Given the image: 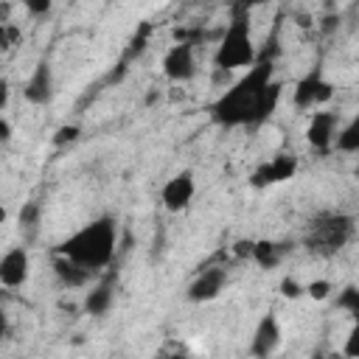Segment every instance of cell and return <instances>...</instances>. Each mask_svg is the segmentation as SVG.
<instances>
[{"label":"cell","mask_w":359,"mask_h":359,"mask_svg":"<svg viewBox=\"0 0 359 359\" xmlns=\"http://www.w3.org/2000/svg\"><path fill=\"white\" fill-rule=\"evenodd\" d=\"M56 95V84H53V67L48 59H39L31 70V76L22 84V98L31 107H48Z\"/></svg>","instance_id":"9c48e42d"},{"label":"cell","mask_w":359,"mask_h":359,"mask_svg":"<svg viewBox=\"0 0 359 359\" xmlns=\"http://www.w3.org/2000/svg\"><path fill=\"white\" fill-rule=\"evenodd\" d=\"M278 289H280V294H283L286 300H300V297L306 294V286H303L297 278H292V275H286V278L278 283Z\"/></svg>","instance_id":"d6986e66"},{"label":"cell","mask_w":359,"mask_h":359,"mask_svg":"<svg viewBox=\"0 0 359 359\" xmlns=\"http://www.w3.org/2000/svg\"><path fill=\"white\" fill-rule=\"evenodd\" d=\"M331 292H334V286H331V280H325V278H317V280L306 283V294H309L311 300H325V297H331Z\"/></svg>","instance_id":"7402d4cb"},{"label":"cell","mask_w":359,"mask_h":359,"mask_svg":"<svg viewBox=\"0 0 359 359\" xmlns=\"http://www.w3.org/2000/svg\"><path fill=\"white\" fill-rule=\"evenodd\" d=\"M337 137V115L328 109H314L306 126V143L314 151H328Z\"/></svg>","instance_id":"8fae6325"},{"label":"cell","mask_w":359,"mask_h":359,"mask_svg":"<svg viewBox=\"0 0 359 359\" xmlns=\"http://www.w3.org/2000/svg\"><path fill=\"white\" fill-rule=\"evenodd\" d=\"M227 283V272L222 266H208L202 269L191 283H188V300L191 303H208V300H216L222 294Z\"/></svg>","instance_id":"4fadbf2b"},{"label":"cell","mask_w":359,"mask_h":359,"mask_svg":"<svg viewBox=\"0 0 359 359\" xmlns=\"http://www.w3.org/2000/svg\"><path fill=\"white\" fill-rule=\"evenodd\" d=\"M20 39H22V31H20L14 22H3V25H0V45H3L6 53H8Z\"/></svg>","instance_id":"ffe728a7"},{"label":"cell","mask_w":359,"mask_h":359,"mask_svg":"<svg viewBox=\"0 0 359 359\" xmlns=\"http://www.w3.org/2000/svg\"><path fill=\"white\" fill-rule=\"evenodd\" d=\"M286 252H289V244H286V241L255 238V244H252V258H250V261H255L261 269H275V266L283 261Z\"/></svg>","instance_id":"9a60e30c"},{"label":"cell","mask_w":359,"mask_h":359,"mask_svg":"<svg viewBox=\"0 0 359 359\" xmlns=\"http://www.w3.org/2000/svg\"><path fill=\"white\" fill-rule=\"evenodd\" d=\"M163 76L174 84H185L196 76V53H194V42H174L165 53H163Z\"/></svg>","instance_id":"52a82bcc"},{"label":"cell","mask_w":359,"mask_h":359,"mask_svg":"<svg viewBox=\"0 0 359 359\" xmlns=\"http://www.w3.org/2000/svg\"><path fill=\"white\" fill-rule=\"evenodd\" d=\"M258 62V48L252 39V11L230 6L227 28L213 50V67L219 70H247Z\"/></svg>","instance_id":"277c9868"},{"label":"cell","mask_w":359,"mask_h":359,"mask_svg":"<svg viewBox=\"0 0 359 359\" xmlns=\"http://www.w3.org/2000/svg\"><path fill=\"white\" fill-rule=\"evenodd\" d=\"M264 3H269V0H233V6H241V8H258V6H264Z\"/></svg>","instance_id":"f1b7e54d"},{"label":"cell","mask_w":359,"mask_h":359,"mask_svg":"<svg viewBox=\"0 0 359 359\" xmlns=\"http://www.w3.org/2000/svg\"><path fill=\"white\" fill-rule=\"evenodd\" d=\"M337 28H339V14H337V11L325 14V17H323V22H320V31H323V34H334Z\"/></svg>","instance_id":"4316f807"},{"label":"cell","mask_w":359,"mask_h":359,"mask_svg":"<svg viewBox=\"0 0 359 359\" xmlns=\"http://www.w3.org/2000/svg\"><path fill=\"white\" fill-rule=\"evenodd\" d=\"M342 353L351 356V359H359V323L351 325V331H348V337L342 342Z\"/></svg>","instance_id":"603a6c76"},{"label":"cell","mask_w":359,"mask_h":359,"mask_svg":"<svg viewBox=\"0 0 359 359\" xmlns=\"http://www.w3.org/2000/svg\"><path fill=\"white\" fill-rule=\"evenodd\" d=\"M283 95V84L275 79V59L272 53H261L252 67L244 70L213 104L210 121L222 129L236 126H261L266 118L275 115Z\"/></svg>","instance_id":"6da1fadb"},{"label":"cell","mask_w":359,"mask_h":359,"mask_svg":"<svg viewBox=\"0 0 359 359\" xmlns=\"http://www.w3.org/2000/svg\"><path fill=\"white\" fill-rule=\"evenodd\" d=\"M31 278V255L25 247H11L0 258V283L6 289H20Z\"/></svg>","instance_id":"30bf717a"},{"label":"cell","mask_w":359,"mask_h":359,"mask_svg":"<svg viewBox=\"0 0 359 359\" xmlns=\"http://www.w3.org/2000/svg\"><path fill=\"white\" fill-rule=\"evenodd\" d=\"M252 244H255V238H236L233 241V255L236 258H252Z\"/></svg>","instance_id":"484cf974"},{"label":"cell","mask_w":359,"mask_h":359,"mask_svg":"<svg viewBox=\"0 0 359 359\" xmlns=\"http://www.w3.org/2000/svg\"><path fill=\"white\" fill-rule=\"evenodd\" d=\"M22 3V8L31 14V17H45V14H50V8H53V0H20Z\"/></svg>","instance_id":"cb8c5ba5"},{"label":"cell","mask_w":359,"mask_h":359,"mask_svg":"<svg viewBox=\"0 0 359 359\" xmlns=\"http://www.w3.org/2000/svg\"><path fill=\"white\" fill-rule=\"evenodd\" d=\"M280 339H283V331H280V323L275 314H264L258 323H255V331H252V342H250V353L252 356H272L278 348H280Z\"/></svg>","instance_id":"7c38bea8"},{"label":"cell","mask_w":359,"mask_h":359,"mask_svg":"<svg viewBox=\"0 0 359 359\" xmlns=\"http://www.w3.org/2000/svg\"><path fill=\"white\" fill-rule=\"evenodd\" d=\"M79 126H59L56 129V135H53V143L56 146H65V143H73V140H79Z\"/></svg>","instance_id":"d4e9b609"},{"label":"cell","mask_w":359,"mask_h":359,"mask_svg":"<svg viewBox=\"0 0 359 359\" xmlns=\"http://www.w3.org/2000/svg\"><path fill=\"white\" fill-rule=\"evenodd\" d=\"M0 140H3V143H8V140H11V121H8L6 115L0 118Z\"/></svg>","instance_id":"83f0119b"},{"label":"cell","mask_w":359,"mask_h":359,"mask_svg":"<svg viewBox=\"0 0 359 359\" xmlns=\"http://www.w3.org/2000/svg\"><path fill=\"white\" fill-rule=\"evenodd\" d=\"M194 196H196V177H194L191 168H182V171L171 174L163 182V188H160V202H163V208L168 213L188 210L191 202H194Z\"/></svg>","instance_id":"8992f818"},{"label":"cell","mask_w":359,"mask_h":359,"mask_svg":"<svg viewBox=\"0 0 359 359\" xmlns=\"http://www.w3.org/2000/svg\"><path fill=\"white\" fill-rule=\"evenodd\" d=\"M353 174H356V177H359V165H356V168H353Z\"/></svg>","instance_id":"f546056e"},{"label":"cell","mask_w":359,"mask_h":359,"mask_svg":"<svg viewBox=\"0 0 359 359\" xmlns=\"http://www.w3.org/2000/svg\"><path fill=\"white\" fill-rule=\"evenodd\" d=\"M297 157L294 154H275L272 160H264L261 165H255V171L250 174V185L252 188H269V185H278V182H286L297 174Z\"/></svg>","instance_id":"ba28073f"},{"label":"cell","mask_w":359,"mask_h":359,"mask_svg":"<svg viewBox=\"0 0 359 359\" xmlns=\"http://www.w3.org/2000/svg\"><path fill=\"white\" fill-rule=\"evenodd\" d=\"M115 244H118V224L112 216H95L87 224H81L76 233H70L56 252L73 258L76 264L98 272L107 269L115 258Z\"/></svg>","instance_id":"7a4b0ae2"},{"label":"cell","mask_w":359,"mask_h":359,"mask_svg":"<svg viewBox=\"0 0 359 359\" xmlns=\"http://www.w3.org/2000/svg\"><path fill=\"white\" fill-rule=\"evenodd\" d=\"M334 149L342 151V154H359V112L342 129H337Z\"/></svg>","instance_id":"e0dca14e"},{"label":"cell","mask_w":359,"mask_h":359,"mask_svg":"<svg viewBox=\"0 0 359 359\" xmlns=\"http://www.w3.org/2000/svg\"><path fill=\"white\" fill-rule=\"evenodd\" d=\"M356 236V216L334 208H323L309 216L303 227V247L317 258H334Z\"/></svg>","instance_id":"3957f363"},{"label":"cell","mask_w":359,"mask_h":359,"mask_svg":"<svg viewBox=\"0 0 359 359\" xmlns=\"http://www.w3.org/2000/svg\"><path fill=\"white\" fill-rule=\"evenodd\" d=\"M39 213H42V208H39V202H25L22 208H20V213H17V222L22 224V227H34L36 222H39Z\"/></svg>","instance_id":"44dd1931"},{"label":"cell","mask_w":359,"mask_h":359,"mask_svg":"<svg viewBox=\"0 0 359 359\" xmlns=\"http://www.w3.org/2000/svg\"><path fill=\"white\" fill-rule=\"evenodd\" d=\"M53 275H56V280H59L62 286H67V289H81V286L90 283V278H93L95 272L87 269V266H81V264H76L73 258L56 252V255H53Z\"/></svg>","instance_id":"5bb4252c"},{"label":"cell","mask_w":359,"mask_h":359,"mask_svg":"<svg viewBox=\"0 0 359 359\" xmlns=\"http://www.w3.org/2000/svg\"><path fill=\"white\" fill-rule=\"evenodd\" d=\"M337 306L342 311H348L353 317V323H359V286H345L339 294H337Z\"/></svg>","instance_id":"ac0fdd59"},{"label":"cell","mask_w":359,"mask_h":359,"mask_svg":"<svg viewBox=\"0 0 359 359\" xmlns=\"http://www.w3.org/2000/svg\"><path fill=\"white\" fill-rule=\"evenodd\" d=\"M115 303V292H112V283L104 280V283H95L87 294H84V303L81 309L90 314V317H104Z\"/></svg>","instance_id":"2e32d148"},{"label":"cell","mask_w":359,"mask_h":359,"mask_svg":"<svg viewBox=\"0 0 359 359\" xmlns=\"http://www.w3.org/2000/svg\"><path fill=\"white\" fill-rule=\"evenodd\" d=\"M334 98V84L328 81V76L323 73V67H311L306 76H300L294 81L292 90V101L297 109H320L323 104H328Z\"/></svg>","instance_id":"5b68a950"}]
</instances>
